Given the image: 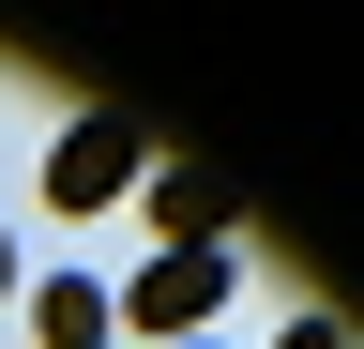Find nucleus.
<instances>
[{
  "instance_id": "f257e3e1",
  "label": "nucleus",
  "mask_w": 364,
  "mask_h": 349,
  "mask_svg": "<svg viewBox=\"0 0 364 349\" xmlns=\"http://www.w3.org/2000/svg\"><path fill=\"white\" fill-rule=\"evenodd\" d=\"M228 304V243H167V258H136L122 274V334H167V349H198V319Z\"/></svg>"
},
{
  "instance_id": "f03ea898",
  "label": "nucleus",
  "mask_w": 364,
  "mask_h": 349,
  "mask_svg": "<svg viewBox=\"0 0 364 349\" xmlns=\"http://www.w3.org/2000/svg\"><path fill=\"white\" fill-rule=\"evenodd\" d=\"M122 183H152V137L136 122H61L46 137V213H107Z\"/></svg>"
},
{
  "instance_id": "7ed1b4c3",
  "label": "nucleus",
  "mask_w": 364,
  "mask_h": 349,
  "mask_svg": "<svg viewBox=\"0 0 364 349\" xmlns=\"http://www.w3.org/2000/svg\"><path fill=\"white\" fill-rule=\"evenodd\" d=\"M31 334H46V349H107V334H122V304L91 289V274H46V289H31Z\"/></svg>"
},
{
  "instance_id": "20e7f679",
  "label": "nucleus",
  "mask_w": 364,
  "mask_h": 349,
  "mask_svg": "<svg viewBox=\"0 0 364 349\" xmlns=\"http://www.w3.org/2000/svg\"><path fill=\"white\" fill-rule=\"evenodd\" d=\"M152 228H167V243H228V183H198V167H152Z\"/></svg>"
},
{
  "instance_id": "39448f33",
  "label": "nucleus",
  "mask_w": 364,
  "mask_h": 349,
  "mask_svg": "<svg viewBox=\"0 0 364 349\" xmlns=\"http://www.w3.org/2000/svg\"><path fill=\"white\" fill-rule=\"evenodd\" d=\"M273 349H349V334H334V319H289V334H273Z\"/></svg>"
},
{
  "instance_id": "423d86ee",
  "label": "nucleus",
  "mask_w": 364,
  "mask_h": 349,
  "mask_svg": "<svg viewBox=\"0 0 364 349\" xmlns=\"http://www.w3.org/2000/svg\"><path fill=\"white\" fill-rule=\"evenodd\" d=\"M0 289H16V243H0Z\"/></svg>"
}]
</instances>
